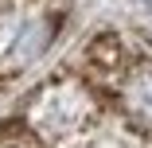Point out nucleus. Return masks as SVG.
<instances>
[{
	"label": "nucleus",
	"instance_id": "obj_1",
	"mask_svg": "<svg viewBox=\"0 0 152 148\" xmlns=\"http://www.w3.org/2000/svg\"><path fill=\"white\" fill-rule=\"evenodd\" d=\"M47 39H51V23H47V20L27 23L23 31H20V39L12 43V58H16V63H31V58L47 47Z\"/></svg>",
	"mask_w": 152,
	"mask_h": 148
},
{
	"label": "nucleus",
	"instance_id": "obj_2",
	"mask_svg": "<svg viewBox=\"0 0 152 148\" xmlns=\"http://www.w3.org/2000/svg\"><path fill=\"white\" fill-rule=\"evenodd\" d=\"M129 105L140 117H152V78H140L133 90H129Z\"/></svg>",
	"mask_w": 152,
	"mask_h": 148
},
{
	"label": "nucleus",
	"instance_id": "obj_3",
	"mask_svg": "<svg viewBox=\"0 0 152 148\" xmlns=\"http://www.w3.org/2000/svg\"><path fill=\"white\" fill-rule=\"evenodd\" d=\"M0 148H39V144L23 125H8V129H0Z\"/></svg>",
	"mask_w": 152,
	"mask_h": 148
}]
</instances>
